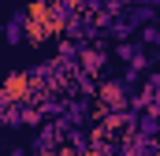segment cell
<instances>
[{
  "label": "cell",
  "instance_id": "1",
  "mask_svg": "<svg viewBox=\"0 0 160 156\" xmlns=\"http://www.w3.org/2000/svg\"><path fill=\"white\" fill-rule=\"evenodd\" d=\"M56 22H60V19H56V7H52L48 0H34L30 11H26V37H30V41H41Z\"/></svg>",
  "mask_w": 160,
  "mask_h": 156
},
{
  "label": "cell",
  "instance_id": "2",
  "mask_svg": "<svg viewBox=\"0 0 160 156\" xmlns=\"http://www.w3.org/2000/svg\"><path fill=\"white\" fill-rule=\"evenodd\" d=\"M26 93H30V78L26 75H11V78H4V85H0L4 100H22Z\"/></svg>",
  "mask_w": 160,
  "mask_h": 156
}]
</instances>
